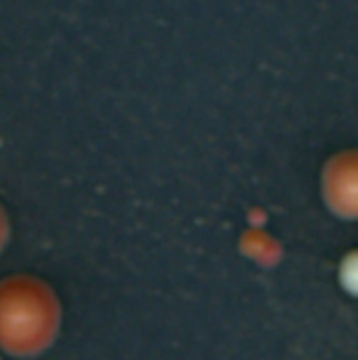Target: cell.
<instances>
[{
	"label": "cell",
	"instance_id": "cell-1",
	"mask_svg": "<svg viewBox=\"0 0 358 360\" xmlns=\"http://www.w3.org/2000/svg\"><path fill=\"white\" fill-rule=\"evenodd\" d=\"M344 278H346V285H348L352 291H358V257H354V259L346 266Z\"/></svg>",
	"mask_w": 358,
	"mask_h": 360
}]
</instances>
